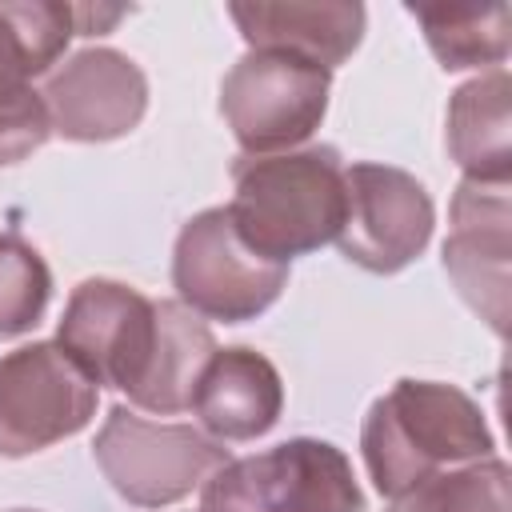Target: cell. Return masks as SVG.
Returning <instances> with one entry per match:
<instances>
[{"mask_svg":"<svg viewBox=\"0 0 512 512\" xmlns=\"http://www.w3.org/2000/svg\"><path fill=\"white\" fill-rule=\"evenodd\" d=\"M224 208L252 252L288 264L292 256H308L340 236L348 164L332 144L240 156L232 164V204Z\"/></svg>","mask_w":512,"mask_h":512,"instance_id":"cell-1","label":"cell"},{"mask_svg":"<svg viewBox=\"0 0 512 512\" xmlns=\"http://www.w3.org/2000/svg\"><path fill=\"white\" fill-rule=\"evenodd\" d=\"M360 452L368 480L392 500L432 472L496 456V440L468 392L456 384L404 376L380 400H372L360 424Z\"/></svg>","mask_w":512,"mask_h":512,"instance_id":"cell-2","label":"cell"},{"mask_svg":"<svg viewBox=\"0 0 512 512\" xmlns=\"http://www.w3.org/2000/svg\"><path fill=\"white\" fill-rule=\"evenodd\" d=\"M200 512H364L348 456L316 436L220 464L200 488Z\"/></svg>","mask_w":512,"mask_h":512,"instance_id":"cell-3","label":"cell"},{"mask_svg":"<svg viewBox=\"0 0 512 512\" xmlns=\"http://www.w3.org/2000/svg\"><path fill=\"white\" fill-rule=\"evenodd\" d=\"M92 456L112 492L136 508H168L204 488V480L228 464V448L192 424L144 420L116 404L92 444Z\"/></svg>","mask_w":512,"mask_h":512,"instance_id":"cell-4","label":"cell"},{"mask_svg":"<svg viewBox=\"0 0 512 512\" xmlns=\"http://www.w3.org/2000/svg\"><path fill=\"white\" fill-rule=\"evenodd\" d=\"M288 284V264L264 260L232 228L228 208L196 212L172 248V288L200 320L244 324L264 316Z\"/></svg>","mask_w":512,"mask_h":512,"instance_id":"cell-5","label":"cell"},{"mask_svg":"<svg viewBox=\"0 0 512 512\" xmlns=\"http://www.w3.org/2000/svg\"><path fill=\"white\" fill-rule=\"evenodd\" d=\"M328 92L332 72L284 52H248L220 84V116L244 156H276L324 124Z\"/></svg>","mask_w":512,"mask_h":512,"instance_id":"cell-6","label":"cell"},{"mask_svg":"<svg viewBox=\"0 0 512 512\" xmlns=\"http://www.w3.org/2000/svg\"><path fill=\"white\" fill-rule=\"evenodd\" d=\"M100 388L56 340H32L0 356V456L44 452L96 416Z\"/></svg>","mask_w":512,"mask_h":512,"instance_id":"cell-7","label":"cell"},{"mask_svg":"<svg viewBox=\"0 0 512 512\" xmlns=\"http://www.w3.org/2000/svg\"><path fill=\"white\" fill-rule=\"evenodd\" d=\"M156 336V300L132 284L92 276L80 280L56 324V344L96 384L132 392Z\"/></svg>","mask_w":512,"mask_h":512,"instance_id":"cell-8","label":"cell"},{"mask_svg":"<svg viewBox=\"0 0 512 512\" xmlns=\"http://www.w3.org/2000/svg\"><path fill=\"white\" fill-rule=\"evenodd\" d=\"M432 224V196L412 172L372 160L348 168V208L336 236L344 260L364 272L392 276L428 248Z\"/></svg>","mask_w":512,"mask_h":512,"instance_id":"cell-9","label":"cell"},{"mask_svg":"<svg viewBox=\"0 0 512 512\" xmlns=\"http://www.w3.org/2000/svg\"><path fill=\"white\" fill-rule=\"evenodd\" d=\"M40 100L56 136L76 144H108L144 120L148 76L116 48H84L44 76Z\"/></svg>","mask_w":512,"mask_h":512,"instance_id":"cell-10","label":"cell"},{"mask_svg":"<svg viewBox=\"0 0 512 512\" xmlns=\"http://www.w3.org/2000/svg\"><path fill=\"white\" fill-rule=\"evenodd\" d=\"M512 184L460 180L452 192V232L444 272L460 300L496 332H508V256H512Z\"/></svg>","mask_w":512,"mask_h":512,"instance_id":"cell-11","label":"cell"},{"mask_svg":"<svg viewBox=\"0 0 512 512\" xmlns=\"http://www.w3.org/2000/svg\"><path fill=\"white\" fill-rule=\"evenodd\" d=\"M228 16L252 52H284L324 72L340 68L360 48L368 24L356 0H236Z\"/></svg>","mask_w":512,"mask_h":512,"instance_id":"cell-12","label":"cell"},{"mask_svg":"<svg viewBox=\"0 0 512 512\" xmlns=\"http://www.w3.org/2000/svg\"><path fill=\"white\" fill-rule=\"evenodd\" d=\"M280 408H284V380L276 364L248 344L216 348L192 396L200 432L220 444H244L272 432Z\"/></svg>","mask_w":512,"mask_h":512,"instance_id":"cell-13","label":"cell"},{"mask_svg":"<svg viewBox=\"0 0 512 512\" xmlns=\"http://www.w3.org/2000/svg\"><path fill=\"white\" fill-rule=\"evenodd\" d=\"M212 352H216V336L192 308H184L180 300H156L152 352L128 400L156 416H176L192 408L200 372L208 368Z\"/></svg>","mask_w":512,"mask_h":512,"instance_id":"cell-14","label":"cell"},{"mask_svg":"<svg viewBox=\"0 0 512 512\" xmlns=\"http://www.w3.org/2000/svg\"><path fill=\"white\" fill-rule=\"evenodd\" d=\"M512 80L504 68L460 84L448 100V152L468 180H512Z\"/></svg>","mask_w":512,"mask_h":512,"instance_id":"cell-15","label":"cell"},{"mask_svg":"<svg viewBox=\"0 0 512 512\" xmlns=\"http://www.w3.org/2000/svg\"><path fill=\"white\" fill-rule=\"evenodd\" d=\"M76 36V4L0 0V100L48 76Z\"/></svg>","mask_w":512,"mask_h":512,"instance_id":"cell-16","label":"cell"},{"mask_svg":"<svg viewBox=\"0 0 512 512\" xmlns=\"http://www.w3.org/2000/svg\"><path fill=\"white\" fill-rule=\"evenodd\" d=\"M424 40L444 72L500 68L512 48V8L508 4H408Z\"/></svg>","mask_w":512,"mask_h":512,"instance_id":"cell-17","label":"cell"},{"mask_svg":"<svg viewBox=\"0 0 512 512\" xmlns=\"http://www.w3.org/2000/svg\"><path fill=\"white\" fill-rule=\"evenodd\" d=\"M508 464L500 456L432 472L408 492L392 496L384 512H512Z\"/></svg>","mask_w":512,"mask_h":512,"instance_id":"cell-18","label":"cell"},{"mask_svg":"<svg viewBox=\"0 0 512 512\" xmlns=\"http://www.w3.org/2000/svg\"><path fill=\"white\" fill-rule=\"evenodd\" d=\"M52 300L44 256L16 232H0V340L32 332Z\"/></svg>","mask_w":512,"mask_h":512,"instance_id":"cell-19","label":"cell"},{"mask_svg":"<svg viewBox=\"0 0 512 512\" xmlns=\"http://www.w3.org/2000/svg\"><path fill=\"white\" fill-rule=\"evenodd\" d=\"M52 136L48 124V108L40 100V88L16 92L0 100V168L4 164H20L32 152H40Z\"/></svg>","mask_w":512,"mask_h":512,"instance_id":"cell-20","label":"cell"},{"mask_svg":"<svg viewBox=\"0 0 512 512\" xmlns=\"http://www.w3.org/2000/svg\"><path fill=\"white\" fill-rule=\"evenodd\" d=\"M12 512H36V508H12Z\"/></svg>","mask_w":512,"mask_h":512,"instance_id":"cell-21","label":"cell"}]
</instances>
